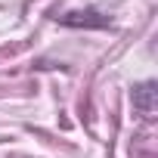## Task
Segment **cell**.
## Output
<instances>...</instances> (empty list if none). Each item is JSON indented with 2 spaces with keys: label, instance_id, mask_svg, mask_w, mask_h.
<instances>
[{
  "label": "cell",
  "instance_id": "obj_1",
  "mask_svg": "<svg viewBox=\"0 0 158 158\" xmlns=\"http://www.w3.org/2000/svg\"><path fill=\"white\" fill-rule=\"evenodd\" d=\"M62 25H71V28H109L112 19L96 13V10H77V13H62L56 16Z\"/></svg>",
  "mask_w": 158,
  "mask_h": 158
},
{
  "label": "cell",
  "instance_id": "obj_2",
  "mask_svg": "<svg viewBox=\"0 0 158 158\" xmlns=\"http://www.w3.org/2000/svg\"><path fill=\"white\" fill-rule=\"evenodd\" d=\"M133 109L139 115H146V118L155 115V109H158V87H155V81H143V84L133 87Z\"/></svg>",
  "mask_w": 158,
  "mask_h": 158
}]
</instances>
